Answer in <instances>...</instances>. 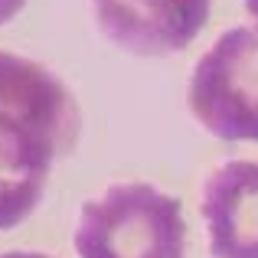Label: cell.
Returning <instances> with one entry per match:
<instances>
[{"label": "cell", "instance_id": "6da1fadb", "mask_svg": "<svg viewBox=\"0 0 258 258\" xmlns=\"http://www.w3.org/2000/svg\"><path fill=\"white\" fill-rule=\"evenodd\" d=\"M76 141L79 108L69 88L33 59L0 52V170L46 183Z\"/></svg>", "mask_w": 258, "mask_h": 258}, {"label": "cell", "instance_id": "7a4b0ae2", "mask_svg": "<svg viewBox=\"0 0 258 258\" xmlns=\"http://www.w3.org/2000/svg\"><path fill=\"white\" fill-rule=\"evenodd\" d=\"M72 242L79 258H183L186 222L151 183H114L82 206Z\"/></svg>", "mask_w": 258, "mask_h": 258}, {"label": "cell", "instance_id": "3957f363", "mask_svg": "<svg viewBox=\"0 0 258 258\" xmlns=\"http://www.w3.org/2000/svg\"><path fill=\"white\" fill-rule=\"evenodd\" d=\"M189 111L219 141H258V30H226L193 66Z\"/></svg>", "mask_w": 258, "mask_h": 258}, {"label": "cell", "instance_id": "277c9868", "mask_svg": "<svg viewBox=\"0 0 258 258\" xmlns=\"http://www.w3.org/2000/svg\"><path fill=\"white\" fill-rule=\"evenodd\" d=\"M213 0H92L98 30L134 56L186 49L209 20Z\"/></svg>", "mask_w": 258, "mask_h": 258}, {"label": "cell", "instance_id": "5b68a950", "mask_svg": "<svg viewBox=\"0 0 258 258\" xmlns=\"http://www.w3.org/2000/svg\"><path fill=\"white\" fill-rule=\"evenodd\" d=\"M200 213L213 258H258V160H229L203 183Z\"/></svg>", "mask_w": 258, "mask_h": 258}, {"label": "cell", "instance_id": "8992f818", "mask_svg": "<svg viewBox=\"0 0 258 258\" xmlns=\"http://www.w3.org/2000/svg\"><path fill=\"white\" fill-rule=\"evenodd\" d=\"M46 183L20 180L0 170V229H13L39 206Z\"/></svg>", "mask_w": 258, "mask_h": 258}, {"label": "cell", "instance_id": "52a82bcc", "mask_svg": "<svg viewBox=\"0 0 258 258\" xmlns=\"http://www.w3.org/2000/svg\"><path fill=\"white\" fill-rule=\"evenodd\" d=\"M23 7V0H0V26L7 23V20L17 17V10Z\"/></svg>", "mask_w": 258, "mask_h": 258}, {"label": "cell", "instance_id": "ba28073f", "mask_svg": "<svg viewBox=\"0 0 258 258\" xmlns=\"http://www.w3.org/2000/svg\"><path fill=\"white\" fill-rule=\"evenodd\" d=\"M0 258H49V255H39V252H4Z\"/></svg>", "mask_w": 258, "mask_h": 258}, {"label": "cell", "instance_id": "9c48e42d", "mask_svg": "<svg viewBox=\"0 0 258 258\" xmlns=\"http://www.w3.org/2000/svg\"><path fill=\"white\" fill-rule=\"evenodd\" d=\"M245 10H248V17L255 20V30H258V0H245Z\"/></svg>", "mask_w": 258, "mask_h": 258}]
</instances>
